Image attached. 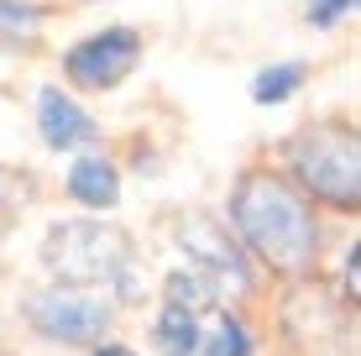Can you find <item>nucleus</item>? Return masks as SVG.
<instances>
[{"mask_svg":"<svg viewBox=\"0 0 361 356\" xmlns=\"http://www.w3.org/2000/svg\"><path fill=\"white\" fill-rule=\"evenodd\" d=\"M231 226L235 247H246L262 267L283 278H298L314 267L319 252V220L309 210V200L278 173H246L231 189Z\"/></svg>","mask_w":361,"mask_h":356,"instance_id":"f257e3e1","label":"nucleus"},{"mask_svg":"<svg viewBox=\"0 0 361 356\" xmlns=\"http://www.w3.org/2000/svg\"><path fill=\"white\" fill-rule=\"evenodd\" d=\"M136 262V247L110 220H63L42 241V267L63 288H110L126 283Z\"/></svg>","mask_w":361,"mask_h":356,"instance_id":"f03ea898","label":"nucleus"},{"mask_svg":"<svg viewBox=\"0 0 361 356\" xmlns=\"http://www.w3.org/2000/svg\"><path fill=\"white\" fill-rule=\"evenodd\" d=\"M293 178L304 183L309 194H319L335 210H356L361 204V147L356 131L345 126H319L309 137H298L288 147Z\"/></svg>","mask_w":361,"mask_h":356,"instance_id":"7ed1b4c3","label":"nucleus"},{"mask_svg":"<svg viewBox=\"0 0 361 356\" xmlns=\"http://www.w3.org/2000/svg\"><path fill=\"white\" fill-rule=\"evenodd\" d=\"M178 247L194 262V278L215 293V299H246V293H252V262L235 247L231 231H220V220L183 215L178 220Z\"/></svg>","mask_w":361,"mask_h":356,"instance_id":"20e7f679","label":"nucleus"},{"mask_svg":"<svg viewBox=\"0 0 361 356\" xmlns=\"http://www.w3.org/2000/svg\"><path fill=\"white\" fill-rule=\"evenodd\" d=\"M110 299L99 288H42L27 299V325L58 346H90L110 330Z\"/></svg>","mask_w":361,"mask_h":356,"instance_id":"39448f33","label":"nucleus"},{"mask_svg":"<svg viewBox=\"0 0 361 356\" xmlns=\"http://www.w3.org/2000/svg\"><path fill=\"white\" fill-rule=\"evenodd\" d=\"M136 58H142V37L131 27H105V32L84 37V42H73L63 68L79 90H116L136 68Z\"/></svg>","mask_w":361,"mask_h":356,"instance_id":"423d86ee","label":"nucleus"},{"mask_svg":"<svg viewBox=\"0 0 361 356\" xmlns=\"http://www.w3.org/2000/svg\"><path fill=\"white\" fill-rule=\"evenodd\" d=\"M37 131L53 152H68V147H90L94 142V121L79 100H68L63 90H37Z\"/></svg>","mask_w":361,"mask_h":356,"instance_id":"0eeeda50","label":"nucleus"},{"mask_svg":"<svg viewBox=\"0 0 361 356\" xmlns=\"http://www.w3.org/2000/svg\"><path fill=\"white\" fill-rule=\"evenodd\" d=\"M283 325H288V336L298 340V346H314V336L345 340V330H341V304H335L330 293H319V288L293 293L288 309H283Z\"/></svg>","mask_w":361,"mask_h":356,"instance_id":"6e6552de","label":"nucleus"},{"mask_svg":"<svg viewBox=\"0 0 361 356\" xmlns=\"http://www.w3.org/2000/svg\"><path fill=\"white\" fill-rule=\"evenodd\" d=\"M68 194L84 204V210H116L121 200V173L110 157H79L68 168Z\"/></svg>","mask_w":361,"mask_h":356,"instance_id":"1a4fd4ad","label":"nucleus"},{"mask_svg":"<svg viewBox=\"0 0 361 356\" xmlns=\"http://www.w3.org/2000/svg\"><path fill=\"white\" fill-rule=\"evenodd\" d=\"M199 356H252V336L235 314L215 309L209 320H199Z\"/></svg>","mask_w":361,"mask_h":356,"instance_id":"9d476101","label":"nucleus"},{"mask_svg":"<svg viewBox=\"0 0 361 356\" xmlns=\"http://www.w3.org/2000/svg\"><path fill=\"white\" fill-rule=\"evenodd\" d=\"M157 346L168 356H199V314L178 309V304H163V314H157Z\"/></svg>","mask_w":361,"mask_h":356,"instance_id":"9b49d317","label":"nucleus"},{"mask_svg":"<svg viewBox=\"0 0 361 356\" xmlns=\"http://www.w3.org/2000/svg\"><path fill=\"white\" fill-rule=\"evenodd\" d=\"M304 79H309L304 63H272V68H262V73L252 79V100H257V105H283Z\"/></svg>","mask_w":361,"mask_h":356,"instance_id":"f8f14e48","label":"nucleus"},{"mask_svg":"<svg viewBox=\"0 0 361 356\" xmlns=\"http://www.w3.org/2000/svg\"><path fill=\"white\" fill-rule=\"evenodd\" d=\"M209 299H215V293L199 283L194 273H173V278H168V304H178V309L204 314V309H209Z\"/></svg>","mask_w":361,"mask_h":356,"instance_id":"ddd939ff","label":"nucleus"},{"mask_svg":"<svg viewBox=\"0 0 361 356\" xmlns=\"http://www.w3.org/2000/svg\"><path fill=\"white\" fill-rule=\"evenodd\" d=\"M37 32V11L27 0H0V37H11V42H32Z\"/></svg>","mask_w":361,"mask_h":356,"instance_id":"4468645a","label":"nucleus"},{"mask_svg":"<svg viewBox=\"0 0 361 356\" xmlns=\"http://www.w3.org/2000/svg\"><path fill=\"white\" fill-rule=\"evenodd\" d=\"M356 11V0H309V21L314 27H335L341 16H351Z\"/></svg>","mask_w":361,"mask_h":356,"instance_id":"2eb2a0df","label":"nucleus"},{"mask_svg":"<svg viewBox=\"0 0 361 356\" xmlns=\"http://www.w3.org/2000/svg\"><path fill=\"white\" fill-rule=\"evenodd\" d=\"M356 257H361V247H351V252H345V304H351V299H361V283H356Z\"/></svg>","mask_w":361,"mask_h":356,"instance_id":"dca6fc26","label":"nucleus"},{"mask_svg":"<svg viewBox=\"0 0 361 356\" xmlns=\"http://www.w3.org/2000/svg\"><path fill=\"white\" fill-rule=\"evenodd\" d=\"M94 356H136V351H126V346H99Z\"/></svg>","mask_w":361,"mask_h":356,"instance_id":"f3484780","label":"nucleus"}]
</instances>
